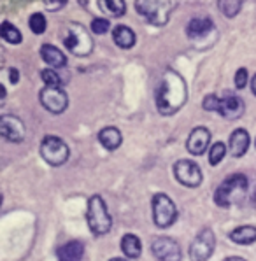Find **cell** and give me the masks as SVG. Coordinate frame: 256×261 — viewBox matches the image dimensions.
<instances>
[{"label":"cell","instance_id":"6da1fadb","mask_svg":"<svg viewBox=\"0 0 256 261\" xmlns=\"http://www.w3.org/2000/svg\"><path fill=\"white\" fill-rule=\"evenodd\" d=\"M186 100H188V86L186 81L183 79V75L172 69L163 72L157 91H155V102H157V109L160 114L163 116L175 114L179 109H183Z\"/></svg>","mask_w":256,"mask_h":261},{"label":"cell","instance_id":"7a4b0ae2","mask_svg":"<svg viewBox=\"0 0 256 261\" xmlns=\"http://www.w3.org/2000/svg\"><path fill=\"white\" fill-rule=\"evenodd\" d=\"M202 107L206 111H213L218 112L219 116H223L225 119H230V121H235V119L242 118L244 109H246V103L244 100L234 91H226L223 96H218L214 93L207 95L202 102Z\"/></svg>","mask_w":256,"mask_h":261},{"label":"cell","instance_id":"3957f363","mask_svg":"<svg viewBox=\"0 0 256 261\" xmlns=\"http://www.w3.org/2000/svg\"><path fill=\"white\" fill-rule=\"evenodd\" d=\"M247 188H249V180L244 174H234L228 179L223 180L218 186V190L214 191V202L218 207L228 208L235 203L242 202V198L246 196Z\"/></svg>","mask_w":256,"mask_h":261},{"label":"cell","instance_id":"277c9868","mask_svg":"<svg viewBox=\"0 0 256 261\" xmlns=\"http://www.w3.org/2000/svg\"><path fill=\"white\" fill-rule=\"evenodd\" d=\"M86 221L91 233H95L97 237L109 233V230L113 228V218H111L106 202L100 195H93L88 200Z\"/></svg>","mask_w":256,"mask_h":261},{"label":"cell","instance_id":"5b68a950","mask_svg":"<svg viewBox=\"0 0 256 261\" xmlns=\"http://www.w3.org/2000/svg\"><path fill=\"white\" fill-rule=\"evenodd\" d=\"M175 6L177 2H163V0H137L135 2L137 13L155 27H165Z\"/></svg>","mask_w":256,"mask_h":261},{"label":"cell","instance_id":"8992f818","mask_svg":"<svg viewBox=\"0 0 256 261\" xmlns=\"http://www.w3.org/2000/svg\"><path fill=\"white\" fill-rule=\"evenodd\" d=\"M63 42H65V47L74 56H88L93 51V39H91V35L88 34L85 25H81V23H69Z\"/></svg>","mask_w":256,"mask_h":261},{"label":"cell","instance_id":"52a82bcc","mask_svg":"<svg viewBox=\"0 0 256 261\" xmlns=\"http://www.w3.org/2000/svg\"><path fill=\"white\" fill-rule=\"evenodd\" d=\"M41 156L51 167H62L69 160V146L57 135H46L41 142Z\"/></svg>","mask_w":256,"mask_h":261},{"label":"cell","instance_id":"ba28073f","mask_svg":"<svg viewBox=\"0 0 256 261\" xmlns=\"http://www.w3.org/2000/svg\"><path fill=\"white\" fill-rule=\"evenodd\" d=\"M153 205V223L158 228H169L177 219V207L165 193H157L151 200Z\"/></svg>","mask_w":256,"mask_h":261},{"label":"cell","instance_id":"9c48e42d","mask_svg":"<svg viewBox=\"0 0 256 261\" xmlns=\"http://www.w3.org/2000/svg\"><path fill=\"white\" fill-rule=\"evenodd\" d=\"M216 247V237L211 228H203L195 237L190 246V259L191 261H207L213 256Z\"/></svg>","mask_w":256,"mask_h":261},{"label":"cell","instance_id":"30bf717a","mask_svg":"<svg viewBox=\"0 0 256 261\" xmlns=\"http://www.w3.org/2000/svg\"><path fill=\"white\" fill-rule=\"evenodd\" d=\"M39 100H41L44 109L49 111L51 114H62L69 107V95L62 88L46 86L39 93Z\"/></svg>","mask_w":256,"mask_h":261},{"label":"cell","instance_id":"8fae6325","mask_svg":"<svg viewBox=\"0 0 256 261\" xmlns=\"http://www.w3.org/2000/svg\"><path fill=\"white\" fill-rule=\"evenodd\" d=\"M174 175L177 179V182H181L183 186L188 188H198L202 184V170L195 162L191 160H179L174 165Z\"/></svg>","mask_w":256,"mask_h":261},{"label":"cell","instance_id":"7c38bea8","mask_svg":"<svg viewBox=\"0 0 256 261\" xmlns=\"http://www.w3.org/2000/svg\"><path fill=\"white\" fill-rule=\"evenodd\" d=\"M151 251L153 256L158 261H181L183 251L177 240L170 239V237H157L151 244Z\"/></svg>","mask_w":256,"mask_h":261},{"label":"cell","instance_id":"4fadbf2b","mask_svg":"<svg viewBox=\"0 0 256 261\" xmlns=\"http://www.w3.org/2000/svg\"><path fill=\"white\" fill-rule=\"evenodd\" d=\"M0 134L6 140L9 142H23L25 140V135H27V128H25V123L18 118V116H13V114H4L0 118Z\"/></svg>","mask_w":256,"mask_h":261},{"label":"cell","instance_id":"5bb4252c","mask_svg":"<svg viewBox=\"0 0 256 261\" xmlns=\"http://www.w3.org/2000/svg\"><path fill=\"white\" fill-rule=\"evenodd\" d=\"M211 144V132L206 126H197L195 130H191L190 137L186 142V149L195 156H202L203 152L209 149Z\"/></svg>","mask_w":256,"mask_h":261},{"label":"cell","instance_id":"9a60e30c","mask_svg":"<svg viewBox=\"0 0 256 261\" xmlns=\"http://www.w3.org/2000/svg\"><path fill=\"white\" fill-rule=\"evenodd\" d=\"M249 144H251V137H249V134H247V130L237 128V130L230 135L228 151H230V154L235 156V158H241V156L246 154V151L249 149Z\"/></svg>","mask_w":256,"mask_h":261},{"label":"cell","instance_id":"2e32d148","mask_svg":"<svg viewBox=\"0 0 256 261\" xmlns=\"http://www.w3.org/2000/svg\"><path fill=\"white\" fill-rule=\"evenodd\" d=\"M58 261H83L85 258V244L81 240H70L57 249Z\"/></svg>","mask_w":256,"mask_h":261},{"label":"cell","instance_id":"e0dca14e","mask_svg":"<svg viewBox=\"0 0 256 261\" xmlns=\"http://www.w3.org/2000/svg\"><path fill=\"white\" fill-rule=\"evenodd\" d=\"M41 58L49 67H53L55 70L67 65V56L63 55L57 46H53V44H44L41 47Z\"/></svg>","mask_w":256,"mask_h":261},{"label":"cell","instance_id":"ac0fdd59","mask_svg":"<svg viewBox=\"0 0 256 261\" xmlns=\"http://www.w3.org/2000/svg\"><path fill=\"white\" fill-rule=\"evenodd\" d=\"M214 28V23L211 18H193L190 19L186 27V35L190 39H202Z\"/></svg>","mask_w":256,"mask_h":261},{"label":"cell","instance_id":"d6986e66","mask_svg":"<svg viewBox=\"0 0 256 261\" xmlns=\"http://www.w3.org/2000/svg\"><path fill=\"white\" fill-rule=\"evenodd\" d=\"M113 41L116 42V46H119L121 49H130L135 46V32L126 25H118L113 30Z\"/></svg>","mask_w":256,"mask_h":261},{"label":"cell","instance_id":"ffe728a7","mask_svg":"<svg viewBox=\"0 0 256 261\" xmlns=\"http://www.w3.org/2000/svg\"><path fill=\"white\" fill-rule=\"evenodd\" d=\"M98 140L107 151H116L119 146H121V132L114 126H107V128H102L98 132Z\"/></svg>","mask_w":256,"mask_h":261},{"label":"cell","instance_id":"44dd1931","mask_svg":"<svg viewBox=\"0 0 256 261\" xmlns=\"http://www.w3.org/2000/svg\"><path fill=\"white\" fill-rule=\"evenodd\" d=\"M230 240L239 246H251L253 242H256V228L251 226V224H244V226H239L235 230L230 231Z\"/></svg>","mask_w":256,"mask_h":261},{"label":"cell","instance_id":"7402d4cb","mask_svg":"<svg viewBox=\"0 0 256 261\" xmlns=\"http://www.w3.org/2000/svg\"><path fill=\"white\" fill-rule=\"evenodd\" d=\"M121 251L125 252L126 258L130 259H137L142 254V244L141 239L134 233H126L121 239Z\"/></svg>","mask_w":256,"mask_h":261},{"label":"cell","instance_id":"603a6c76","mask_svg":"<svg viewBox=\"0 0 256 261\" xmlns=\"http://www.w3.org/2000/svg\"><path fill=\"white\" fill-rule=\"evenodd\" d=\"M98 7H102L104 13L113 18H119L126 13V4L123 0H100Z\"/></svg>","mask_w":256,"mask_h":261},{"label":"cell","instance_id":"cb8c5ba5","mask_svg":"<svg viewBox=\"0 0 256 261\" xmlns=\"http://www.w3.org/2000/svg\"><path fill=\"white\" fill-rule=\"evenodd\" d=\"M0 35H2L4 41L9 42V44H21V41H23L21 32H19L14 25H11L9 21H4L2 25H0Z\"/></svg>","mask_w":256,"mask_h":261},{"label":"cell","instance_id":"d4e9b609","mask_svg":"<svg viewBox=\"0 0 256 261\" xmlns=\"http://www.w3.org/2000/svg\"><path fill=\"white\" fill-rule=\"evenodd\" d=\"M218 7L226 18H235V16L241 13L242 2H239V0H219Z\"/></svg>","mask_w":256,"mask_h":261},{"label":"cell","instance_id":"484cf974","mask_svg":"<svg viewBox=\"0 0 256 261\" xmlns=\"http://www.w3.org/2000/svg\"><path fill=\"white\" fill-rule=\"evenodd\" d=\"M29 27L35 35H42L47 28V21L42 13H34L29 19Z\"/></svg>","mask_w":256,"mask_h":261},{"label":"cell","instance_id":"4316f807","mask_svg":"<svg viewBox=\"0 0 256 261\" xmlns=\"http://www.w3.org/2000/svg\"><path fill=\"white\" fill-rule=\"evenodd\" d=\"M226 146L223 142H216L211 146V151H209V163L213 167L216 165H219L221 163V160L225 158V154H226Z\"/></svg>","mask_w":256,"mask_h":261},{"label":"cell","instance_id":"83f0119b","mask_svg":"<svg viewBox=\"0 0 256 261\" xmlns=\"http://www.w3.org/2000/svg\"><path fill=\"white\" fill-rule=\"evenodd\" d=\"M41 77H42V81L46 83V86H53V88H62V77L57 74V70L55 69H44L41 72Z\"/></svg>","mask_w":256,"mask_h":261},{"label":"cell","instance_id":"f1b7e54d","mask_svg":"<svg viewBox=\"0 0 256 261\" xmlns=\"http://www.w3.org/2000/svg\"><path fill=\"white\" fill-rule=\"evenodd\" d=\"M111 30V21L106 18H95L93 21H91V32L97 35H104L107 34V32Z\"/></svg>","mask_w":256,"mask_h":261},{"label":"cell","instance_id":"f546056e","mask_svg":"<svg viewBox=\"0 0 256 261\" xmlns=\"http://www.w3.org/2000/svg\"><path fill=\"white\" fill-rule=\"evenodd\" d=\"M247 79H249V74H247V70H246V69H239L237 72H235V86H237L239 90L246 88Z\"/></svg>","mask_w":256,"mask_h":261},{"label":"cell","instance_id":"4dcf8cb0","mask_svg":"<svg viewBox=\"0 0 256 261\" xmlns=\"http://www.w3.org/2000/svg\"><path fill=\"white\" fill-rule=\"evenodd\" d=\"M67 6V2L65 0H57V2H44V7H46L47 11H60L62 7H65Z\"/></svg>","mask_w":256,"mask_h":261},{"label":"cell","instance_id":"1f68e13d","mask_svg":"<svg viewBox=\"0 0 256 261\" xmlns=\"http://www.w3.org/2000/svg\"><path fill=\"white\" fill-rule=\"evenodd\" d=\"M7 72H9L11 83H13V84H18V81H19V72H18V69L11 67V69H7Z\"/></svg>","mask_w":256,"mask_h":261},{"label":"cell","instance_id":"d6a6232c","mask_svg":"<svg viewBox=\"0 0 256 261\" xmlns=\"http://www.w3.org/2000/svg\"><path fill=\"white\" fill-rule=\"evenodd\" d=\"M223 261H247V259H244V258H239V256H228V258H225Z\"/></svg>","mask_w":256,"mask_h":261},{"label":"cell","instance_id":"836d02e7","mask_svg":"<svg viewBox=\"0 0 256 261\" xmlns=\"http://www.w3.org/2000/svg\"><path fill=\"white\" fill-rule=\"evenodd\" d=\"M251 91H253V95L256 96V74L253 75V81H251Z\"/></svg>","mask_w":256,"mask_h":261},{"label":"cell","instance_id":"e575fe53","mask_svg":"<svg viewBox=\"0 0 256 261\" xmlns=\"http://www.w3.org/2000/svg\"><path fill=\"white\" fill-rule=\"evenodd\" d=\"M109 261H126V259H123V258H113V259H109Z\"/></svg>","mask_w":256,"mask_h":261},{"label":"cell","instance_id":"d590c367","mask_svg":"<svg viewBox=\"0 0 256 261\" xmlns=\"http://www.w3.org/2000/svg\"><path fill=\"white\" fill-rule=\"evenodd\" d=\"M253 203H256V196H254V198H253Z\"/></svg>","mask_w":256,"mask_h":261},{"label":"cell","instance_id":"8d00e7d4","mask_svg":"<svg viewBox=\"0 0 256 261\" xmlns=\"http://www.w3.org/2000/svg\"><path fill=\"white\" fill-rule=\"evenodd\" d=\"M254 146H256V144H254Z\"/></svg>","mask_w":256,"mask_h":261}]
</instances>
